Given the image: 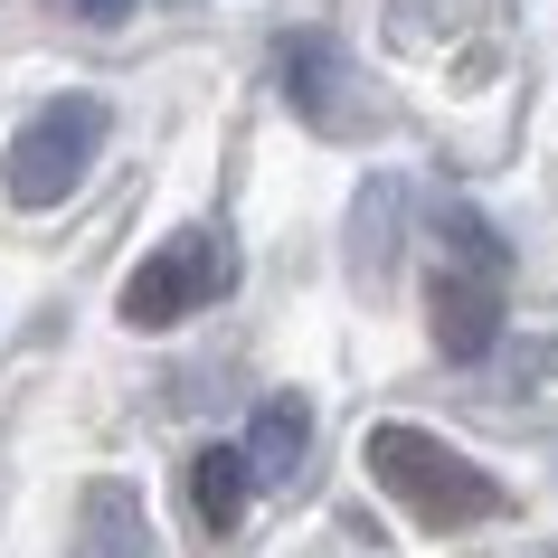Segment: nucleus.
Instances as JSON below:
<instances>
[{
    "instance_id": "1",
    "label": "nucleus",
    "mask_w": 558,
    "mask_h": 558,
    "mask_svg": "<svg viewBox=\"0 0 558 558\" xmlns=\"http://www.w3.org/2000/svg\"><path fill=\"white\" fill-rule=\"evenodd\" d=\"M360 464H369V483H379L398 511H416L426 530H473V521H501V511H511V493H501L493 473L473 464V454H454L445 436H426V426H369Z\"/></svg>"
},
{
    "instance_id": "2",
    "label": "nucleus",
    "mask_w": 558,
    "mask_h": 558,
    "mask_svg": "<svg viewBox=\"0 0 558 558\" xmlns=\"http://www.w3.org/2000/svg\"><path fill=\"white\" fill-rule=\"evenodd\" d=\"M436 236H445V275H436V351L445 360H483L501 341V236L483 228V208L436 199Z\"/></svg>"
},
{
    "instance_id": "3",
    "label": "nucleus",
    "mask_w": 558,
    "mask_h": 558,
    "mask_svg": "<svg viewBox=\"0 0 558 558\" xmlns=\"http://www.w3.org/2000/svg\"><path fill=\"white\" fill-rule=\"evenodd\" d=\"M105 133H114V105H105V95H48V105H38V114L20 123L10 161H0L10 199H20V208H58L66 190H76V180L95 171Z\"/></svg>"
},
{
    "instance_id": "4",
    "label": "nucleus",
    "mask_w": 558,
    "mask_h": 558,
    "mask_svg": "<svg viewBox=\"0 0 558 558\" xmlns=\"http://www.w3.org/2000/svg\"><path fill=\"white\" fill-rule=\"evenodd\" d=\"M218 294H236V246L218 228H171L143 265H133V284H123L114 313L133 331H171V323H190V313H208Z\"/></svg>"
},
{
    "instance_id": "5",
    "label": "nucleus",
    "mask_w": 558,
    "mask_h": 558,
    "mask_svg": "<svg viewBox=\"0 0 558 558\" xmlns=\"http://www.w3.org/2000/svg\"><path fill=\"white\" fill-rule=\"evenodd\" d=\"M275 66H284V95H294V114L313 123V133H351V105H360V76L351 58H341V38L331 29H284V48H275Z\"/></svg>"
},
{
    "instance_id": "6",
    "label": "nucleus",
    "mask_w": 558,
    "mask_h": 558,
    "mask_svg": "<svg viewBox=\"0 0 558 558\" xmlns=\"http://www.w3.org/2000/svg\"><path fill=\"white\" fill-rule=\"evenodd\" d=\"M66 558H151V511L123 473H95L76 493V530H66Z\"/></svg>"
},
{
    "instance_id": "7",
    "label": "nucleus",
    "mask_w": 558,
    "mask_h": 558,
    "mask_svg": "<svg viewBox=\"0 0 558 558\" xmlns=\"http://www.w3.org/2000/svg\"><path fill=\"white\" fill-rule=\"evenodd\" d=\"M303 454H313V408H303L294 388H275V398L246 416V464H256V483H294Z\"/></svg>"
},
{
    "instance_id": "8",
    "label": "nucleus",
    "mask_w": 558,
    "mask_h": 558,
    "mask_svg": "<svg viewBox=\"0 0 558 558\" xmlns=\"http://www.w3.org/2000/svg\"><path fill=\"white\" fill-rule=\"evenodd\" d=\"M246 493H256L246 445H208L199 464H190V511H199L208 530H236V521H246Z\"/></svg>"
},
{
    "instance_id": "9",
    "label": "nucleus",
    "mask_w": 558,
    "mask_h": 558,
    "mask_svg": "<svg viewBox=\"0 0 558 558\" xmlns=\"http://www.w3.org/2000/svg\"><path fill=\"white\" fill-rule=\"evenodd\" d=\"M351 236H360V284H388V246H398V180H369Z\"/></svg>"
},
{
    "instance_id": "10",
    "label": "nucleus",
    "mask_w": 558,
    "mask_h": 558,
    "mask_svg": "<svg viewBox=\"0 0 558 558\" xmlns=\"http://www.w3.org/2000/svg\"><path fill=\"white\" fill-rule=\"evenodd\" d=\"M66 10H76V20H95V29H114V20L133 10V0H66Z\"/></svg>"
}]
</instances>
